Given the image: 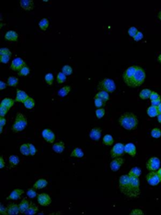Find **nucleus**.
Returning <instances> with one entry per match:
<instances>
[{"label":"nucleus","mask_w":161,"mask_h":215,"mask_svg":"<svg viewBox=\"0 0 161 215\" xmlns=\"http://www.w3.org/2000/svg\"><path fill=\"white\" fill-rule=\"evenodd\" d=\"M140 182L138 177L122 176L119 180V188L121 192L130 199H135L140 195Z\"/></svg>","instance_id":"1"},{"label":"nucleus","mask_w":161,"mask_h":215,"mask_svg":"<svg viewBox=\"0 0 161 215\" xmlns=\"http://www.w3.org/2000/svg\"><path fill=\"white\" fill-rule=\"evenodd\" d=\"M119 124L127 130H135L138 125V119L134 113H124L119 117Z\"/></svg>","instance_id":"2"},{"label":"nucleus","mask_w":161,"mask_h":215,"mask_svg":"<svg viewBox=\"0 0 161 215\" xmlns=\"http://www.w3.org/2000/svg\"><path fill=\"white\" fill-rule=\"evenodd\" d=\"M145 79H146L145 70H144L142 67H137L134 77L130 79V81L126 85L130 87V88H136V87H139L140 85H142L144 83Z\"/></svg>","instance_id":"3"},{"label":"nucleus","mask_w":161,"mask_h":215,"mask_svg":"<svg viewBox=\"0 0 161 215\" xmlns=\"http://www.w3.org/2000/svg\"><path fill=\"white\" fill-rule=\"evenodd\" d=\"M27 124H28L27 118L21 113H18L16 115L14 125L12 126V131L14 133H17L24 130L25 127L27 126Z\"/></svg>","instance_id":"4"},{"label":"nucleus","mask_w":161,"mask_h":215,"mask_svg":"<svg viewBox=\"0 0 161 215\" xmlns=\"http://www.w3.org/2000/svg\"><path fill=\"white\" fill-rule=\"evenodd\" d=\"M98 89L99 91H105L107 92H113L116 90V85H115L114 81L111 79H104L99 82L98 85Z\"/></svg>","instance_id":"5"},{"label":"nucleus","mask_w":161,"mask_h":215,"mask_svg":"<svg viewBox=\"0 0 161 215\" xmlns=\"http://www.w3.org/2000/svg\"><path fill=\"white\" fill-rule=\"evenodd\" d=\"M124 153H125L124 145L123 143H116L111 150V157L112 159H115L120 156H123Z\"/></svg>","instance_id":"6"},{"label":"nucleus","mask_w":161,"mask_h":215,"mask_svg":"<svg viewBox=\"0 0 161 215\" xmlns=\"http://www.w3.org/2000/svg\"><path fill=\"white\" fill-rule=\"evenodd\" d=\"M160 168V160L158 157H151L146 162V169L148 171H158Z\"/></svg>","instance_id":"7"},{"label":"nucleus","mask_w":161,"mask_h":215,"mask_svg":"<svg viewBox=\"0 0 161 215\" xmlns=\"http://www.w3.org/2000/svg\"><path fill=\"white\" fill-rule=\"evenodd\" d=\"M25 66H26L25 61L20 58V57H17V58L13 59V61L11 62L10 68L14 71H20V69H22Z\"/></svg>","instance_id":"8"},{"label":"nucleus","mask_w":161,"mask_h":215,"mask_svg":"<svg viewBox=\"0 0 161 215\" xmlns=\"http://www.w3.org/2000/svg\"><path fill=\"white\" fill-rule=\"evenodd\" d=\"M146 181L149 185H153V187L154 185H158L160 183V180H159L158 174L155 171H152L149 174H147L146 175Z\"/></svg>","instance_id":"9"},{"label":"nucleus","mask_w":161,"mask_h":215,"mask_svg":"<svg viewBox=\"0 0 161 215\" xmlns=\"http://www.w3.org/2000/svg\"><path fill=\"white\" fill-rule=\"evenodd\" d=\"M136 68H137V67L133 66V67H128V68L124 71V73H123V81H124V83H125V84H127V83L129 82V81H130V79L134 77V75H135V71H136Z\"/></svg>","instance_id":"10"},{"label":"nucleus","mask_w":161,"mask_h":215,"mask_svg":"<svg viewBox=\"0 0 161 215\" xmlns=\"http://www.w3.org/2000/svg\"><path fill=\"white\" fill-rule=\"evenodd\" d=\"M37 200H38L39 204L42 206H49L52 202L51 197L48 194H45V193L39 194L37 197Z\"/></svg>","instance_id":"11"},{"label":"nucleus","mask_w":161,"mask_h":215,"mask_svg":"<svg viewBox=\"0 0 161 215\" xmlns=\"http://www.w3.org/2000/svg\"><path fill=\"white\" fill-rule=\"evenodd\" d=\"M42 136H43V138L45 139V141H47V142H49V143H54V139H55L54 133L52 131L51 129H48L43 130Z\"/></svg>","instance_id":"12"},{"label":"nucleus","mask_w":161,"mask_h":215,"mask_svg":"<svg viewBox=\"0 0 161 215\" xmlns=\"http://www.w3.org/2000/svg\"><path fill=\"white\" fill-rule=\"evenodd\" d=\"M123 162H124V159L118 158V157H117V158H115L114 160H112V162H111V164H110L112 171L117 172L120 168L122 167V165L123 164Z\"/></svg>","instance_id":"13"},{"label":"nucleus","mask_w":161,"mask_h":215,"mask_svg":"<svg viewBox=\"0 0 161 215\" xmlns=\"http://www.w3.org/2000/svg\"><path fill=\"white\" fill-rule=\"evenodd\" d=\"M100 135H101V129L100 127H94V129H92L90 133H89V137L91 139H93V141H99L100 138Z\"/></svg>","instance_id":"14"},{"label":"nucleus","mask_w":161,"mask_h":215,"mask_svg":"<svg viewBox=\"0 0 161 215\" xmlns=\"http://www.w3.org/2000/svg\"><path fill=\"white\" fill-rule=\"evenodd\" d=\"M124 150L125 153L129 154L132 157H135L136 154V147L134 143H128L124 146Z\"/></svg>","instance_id":"15"},{"label":"nucleus","mask_w":161,"mask_h":215,"mask_svg":"<svg viewBox=\"0 0 161 215\" xmlns=\"http://www.w3.org/2000/svg\"><path fill=\"white\" fill-rule=\"evenodd\" d=\"M22 194H24V191H23L22 189H20V188H17V189H14L12 192L10 193V195L8 196V200H19L20 196Z\"/></svg>","instance_id":"16"},{"label":"nucleus","mask_w":161,"mask_h":215,"mask_svg":"<svg viewBox=\"0 0 161 215\" xmlns=\"http://www.w3.org/2000/svg\"><path fill=\"white\" fill-rule=\"evenodd\" d=\"M29 98L28 94L26 93L25 91H23L21 90H18L17 91V96H16V102L19 103H24L27 99Z\"/></svg>","instance_id":"17"},{"label":"nucleus","mask_w":161,"mask_h":215,"mask_svg":"<svg viewBox=\"0 0 161 215\" xmlns=\"http://www.w3.org/2000/svg\"><path fill=\"white\" fill-rule=\"evenodd\" d=\"M18 38L19 34L14 31H8L5 34V39L8 41H11V42H16V41H18Z\"/></svg>","instance_id":"18"},{"label":"nucleus","mask_w":161,"mask_h":215,"mask_svg":"<svg viewBox=\"0 0 161 215\" xmlns=\"http://www.w3.org/2000/svg\"><path fill=\"white\" fill-rule=\"evenodd\" d=\"M20 4V7L24 10H31L34 6V3L31 0H21Z\"/></svg>","instance_id":"19"},{"label":"nucleus","mask_w":161,"mask_h":215,"mask_svg":"<svg viewBox=\"0 0 161 215\" xmlns=\"http://www.w3.org/2000/svg\"><path fill=\"white\" fill-rule=\"evenodd\" d=\"M47 180L46 179H39L37 181L34 183L33 185V188L34 189H42V188H44L47 187Z\"/></svg>","instance_id":"20"},{"label":"nucleus","mask_w":161,"mask_h":215,"mask_svg":"<svg viewBox=\"0 0 161 215\" xmlns=\"http://www.w3.org/2000/svg\"><path fill=\"white\" fill-rule=\"evenodd\" d=\"M31 203V202H30L29 200H27L26 199H23V200H21V202L19 204V206H20V211L22 212V213H25V211L28 210L29 207H30Z\"/></svg>","instance_id":"21"},{"label":"nucleus","mask_w":161,"mask_h":215,"mask_svg":"<svg viewBox=\"0 0 161 215\" xmlns=\"http://www.w3.org/2000/svg\"><path fill=\"white\" fill-rule=\"evenodd\" d=\"M7 211L8 214L10 215H14V214H18L20 211V206L17 204H10L8 208H7Z\"/></svg>","instance_id":"22"},{"label":"nucleus","mask_w":161,"mask_h":215,"mask_svg":"<svg viewBox=\"0 0 161 215\" xmlns=\"http://www.w3.org/2000/svg\"><path fill=\"white\" fill-rule=\"evenodd\" d=\"M53 150L56 153H62L65 150V143L63 141H59L56 142L54 146H53Z\"/></svg>","instance_id":"23"},{"label":"nucleus","mask_w":161,"mask_h":215,"mask_svg":"<svg viewBox=\"0 0 161 215\" xmlns=\"http://www.w3.org/2000/svg\"><path fill=\"white\" fill-rule=\"evenodd\" d=\"M13 105H14V100H12V99H10V98H5L1 102V104H0V106L7 107L8 109H10Z\"/></svg>","instance_id":"24"},{"label":"nucleus","mask_w":161,"mask_h":215,"mask_svg":"<svg viewBox=\"0 0 161 215\" xmlns=\"http://www.w3.org/2000/svg\"><path fill=\"white\" fill-rule=\"evenodd\" d=\"M95 98H100V99H102L103 101H109V99H110V95H109V92L105 91H99V92L96 94Z\"/></svg>","instance_id":"25"},{"label":"nucleus","mask_w":161,"mask_h":215,"mask_svg":"<svg viewBox=\"0 0 161 215\" xmlns=\"http://www.w3.org/2000/svg\"><path fill=\"white\" fill-rule=\"evenodd\" d=\"M147 115L150 117H158V115H159L158 107H155L153 105H151L150 107H148V109H147Z\"/></svg>","instance_id":"26"},{"label":"nucleus","mask_w":161,"mask_h":215,"mask_svg":"<svg viewBox=\"0 0 161 215\" xmlns=\"http://www.w3.org/2000/svg\"><path fill=\"white\" fill-rule=\"evenodd\" d=\"M142 174V170L140 169L139 167H134L133 169L130 170L128 176L131 177H139Z\"/></svg>","instance_id":"27"},{"label":"nucleus","mask_w":161,"mask_h":215,"mask_svg":"<svg viewBox=\"0 0 161 215\" xmlns=\"http://www.w3.org/2000/svg\"><path fill=\"white\" fill-rule=\"evenodd\" d=\"M70 90H71V87L70 86H66V87H63L62 89H60L57 92V95L59 97H66L69 92H70Z\"/></svg>","instance_id":"28"},{"label":"nucleus","mask_w":161,"mask_h":215,"mask_svg":"<svg viewBox=\"0 0 161 215\" xmlns=\"http://www.w3.org/2000/svg\"><path fill=\"white\" fill-rule=\"evenodd\" d=\"M38 211V206H36L34 203H31L30 207H29L28 210L25 211V214H29V215H33V214H36Z\"/></svg>","instance_id":"29"},{"label":"nucleus","mask_w":161,"mask_h":215,"mask_svg":"<svg viewBox=\"0 0 161 215\" xmlns=\"http://www.w3.org/2000/svg\"><path fill=\"white\" fill-rule=\"evenodd\" d=\"M71 157H76V158H82L84 156V152L83 150L80 148H76L73 150V152H71Z\"/></svg>","instance_id":"30"},{"label":"nucleus","mask_w":161,"mask_h":215,"mask_svg":"<svg viewBox=\"0 0 161 215\" xmlns=\"http://www.w3.org/2000/svg\"><path fill=\"white\" fill-rule=\"evenodd\" d=\"M23 104H24V106L27 108V109H32L34 107V105H35V102H34L33 98L31 97H29L27 100L23 103Z\"/></svg>","instance_id":"31"},{"label":"nucleus","mask_w":161,"mask_h":215,"mask_svg":"<svg viewBox=\"0 0 161 215\" xmlns=\"http://www.w3.org/2000/svg\"><path fill=\"white\" fill-rule=\"evenodd\" d=\"M151 92H152V91H151L150 90H149V89H144L143 91H141L139 96H140L141 99H143V100H146V99L150 98Z\"/></svg>","instance_id":"32"},{"label":"nucleus","mask_w":161,"mask_h":215,"mask_svg":"<svg viewBox=\"0 0 161 215\" xmlns=\"http://www.w3.org/2000/svg\"><path fill=\"white\" fill-rule=\"evenodd\" d=\"M102 141H103V143H104V145H106V146H111V145L113 144V138L111 135L107 134L103 137Z\"/></svg>","instance_id":"33"},{"label":"nucleus","mask_w":161,"mask_h":215,"mask_svg":"<svg viewBox=\"0 0 161 215\" xmlns=\"http://www.w3.org/2000/svg\"><path fill=\"white\" fill-rule=\"evenodd\" d=\"M20 152L23 154V155H25V156H29V155H31V152H30V148H29V144H22L21 146H20Z\"/></svg>","instance_id":"34"},{"label":"nucleus","mask_w":161,"mask_h":215,"mask_svg":"<svg viewBox=\"0 0 161 215\" xmlns=\"http://www.w3.org/2000/svg\"><path fill=\"white\" fill-rule=\"evenodd\" d=\"M39 27L42 31H46L47 28L49 27V20L47 19H43L41 21L39 22Z\"/></svg>","instance_id":"35"},{"label":"nucleus","mask_w":161,"mask_h":215,"mask_svg":"<svg viewBox=\"0 0 161 215\" xmlns=\"http://www.w3.org/2000/svg\"><path fill=\"white\" fill-rule=\"evenodd\" d=\"M7 84L10 87H17V85L19 84V79H17L16 77H9L8 79V82Z\"/></svg>","instance_id":"36"},{"label":"nucleus","mask_w":161,"mask_h":215,"mask_svg":"<svg viewBox=\"0 0 161 215\" xmlns=\"http://www.w3.org/2000/svg\"><path fill=\"white\" fill-rule=\"evenodd\" d=\"M20 162V158L16 155H11L9 157V164L11 166H16L18 165Z\"/></svg>","instance_id":"37"},{"label":"nucleus","mask_w":161,"mask_h":215,"mask_svg":"<svg viewBox=\"0 0 161 215\" xmlns=\"http://www.w3.org/2000/svg\"><path fill=\"white\" fill-rule=\"evenodd\" d=\"M151 136L154 138H159L161 137V129L158 127H155L151 130Z\"/></svg>","instance_id":"38"},{"label":"nucleus","mask_w":161,"mask_h":215,"mask_svg":"<svg viewBox=\"0 0 161 215\" xmlns=\"http://www.w3.org/2000/svg\"><path fill=\"white\" fill-rule=\"evenodd\" d=\"M56 80H57V83H64L66 82V76L63 73V72H59L57 74V78H56Z\"/></svg>","instance_id":"39"},{"label":"nucleus","mask_w":161,"mask_h":215,"mask_svg":"<svg viewBox=\"0 0 161 215\" xmlns=\"http://www.w3.org/2000/svg\"><path fill=\"white\" fill-rule=\"evenodd\" d=\"M94 103H95V106L98 107V108H101L105 105L106 102L103 101L102 99H100V98H94Z\"/></svg>","instance_id":"40"},{"label":"nucleus","mask_w":161,"mask_h":215,"mask_svg":"<svg viewBox=\"0 0 161 215\" xmlns=\"http://www.w3.org/2000/svg\"><path fill=\"white\" fill-rule=\"evenodd\" d=\"M62 72L64 73L66 76H70V75L73 73V69L70 66H64L62 68Z\"/></svg>","instance_id":"41"},{"label":"nucleus","mask_w":161,"mask_h":215,"mask_svg":"<svg viewBox=\"0 0 161 215\" xmlns=\"http://www.w3.org/2000/svg\"><path fill=\"white\" fill-rule=\"evenodd\" d=\"M44 79H45V82L47 83L48 85H52L53 84V82H54V75L52 74V73H48V74H46L45 75V78H44Z\"/></svg>","instance_id":"42"},{"label":"nucleus","mask_w":161,"mask_h":215,"mask_svg":"<svg viewBox=\"0 0 161 215\" xmlns=\"http://www.w3.org/2000/svg\"><path fill=\"white\" fill-rule=\"evenodd\" d=\"M30 68H29L28 67H24L22 69H20V70L18 72L19 73V76H22V77H24V76H27V75H29L30 74Z\"/></svg>","instance_id":"43"},{"label":"nucleus","mask_w":161,"mask_h":215,"mask_svg":"<svg viewBox=\"0 0 161 215\" xmlns=\"http://www.w3.org/2000/svg\"><path fill=\"white\" fill-rule=\"evenodd\" d=\"M104 115H105V109L104 108H99V109L96 110V117H97V118L100 119V118H102L103 117H104Z\"/></svg>","instance_id":"44"},{"label":"nucleus","mask_w":161,"mask_h":215,"mask_svg":"<svg viewBox=\"0 0 161 215\" xmlns=\"http://www.w3.org/2000/svg\"><path fill=\"white\" fill-rule=\"evenodd\" d=\"M137 32H138V31H137V29L135 27H131L129 30H128V34H129L131 37H133V38L136 35Z\"/></svg>","instance_id":"45"},{"label":"nucleus","mask_w":161,"mask_h":215,"mask_svg":"<svg viewBox=\"0 0 161 215\" xmlns=\"http://www.w3.org/2000/svg\"><path fill=\"white\" fill-rule=\"evenodd\" d=\"M27 196H28L29 197H31V199H33V197H36L38 195H37L36 191L34 190V189H29V190L27 191Z\"/></svg>","instance_id":"46"},{"label":"nucleus","mask_w":161,"mask_h":215,"mask_svg":"<svg viewBox=\"0 0 161 215\" xmlns=\"http://www.w3.org/2000/svg\"><path fill=\"white\" fill-rule=\"evenodd\" d=\"M150 100L151 101H157V100H160V96L158 92L156 91H152L151 95H150Z\"/></svg>","instance_id":"47"},{"label":"nucleus","mask_w":161,"mask_h":215,"mask_svg":"<svg viewBox=\"0 0 161 215\" xmlns=\"http://www.w3.org/2000/svg\"><path fill=\"white\" fill-rule=\"evenodd\" d=\"M0 56H11V52L8 48H1L0 49Z\"/></svg>","instance_id":"48"},{"label":"nucleus","mask_w":161,"mask_h":215,"mask_svg":"<svg viewBox=\"0 0 161 215\" xmlns=\"http://www.w3.org/2000/svg\"><path fill=\"white\" fill-rule=\"evenodd\" d=\"M10 59V56H0V62L3 64H7Z\"/></svg>","instance_id":"49"},{"label":"nucleus","mask_w":161,"mask_h":215,"mask_svg":"<svg viewBox=\"0 0 161 215\" xmlns=\"http://www.w3.org/2000/svg\"><path fill=\"white\" fill-rule=\"evenodd\" d=\"M29 148H30V152H31V156L35 155V154L37 153V150H36L35 147H34V145H33V144H31V143L29 144Z\"/></svg>","instance_id":"50"},{"label":"nucleus","mask_w":161,"mask_h":215,"mask_svg":"<svg viewBox=\"0 0 161 215\" xmlns=\"http://www.w3.org/2000/svg\"><path fill=\"white\" fill-rule=\"evenodd\" d=\"M130 214L131 215H143L144 214V211L142 210H139V209H135V210L131 211Z\"/></svg>","instance_id":"51"},{"label":"nucleus","mask_w":161,"mask_h":215,"mask_svg":"<svg viewBox=\"0 0 161 215\" xmlns=\"http://www.w3.org/2000/svg\"><path fill=\"white\" fill-rule=\"evenodd\" d=\"M143 37H144L143 33H142L141 32H138L136 35L134 37V40L135 41V42H139L140 40H142V39H143Z\"/></svg>","instance_id":"52"},{"label":"nucleus","mask_w":161,"mask_h":215,"mask_svg":"<svg viewBox=\"0 0 161 215\" xmlns=\"http://www.w3.org/2000/svg\"><path fill=\"white\" fill-rule=\"evenodd\" d=\"M7 123V120H6L3 117H0V133H2L3 130V126H5V124Z\"/></svg>","instance_id":"53"},{"label":"nucleus","mask_w":161,"mask_h":215,"mask_svg":"<svg viewBox=\"0 0 161 215\" xmlns=\"http://www.w3.org/2000/svg\"><path fill=\"white\" fill-rule=\"evenodd\" d=\"M160 103H161V99L160 100H157V101H151V104L155 107H158Z\"/></svg>","instance_id":"54"},{"label":"nucleus","mask_w":161,"mask_h":215,"mask_svg":"<svg viewBox=\"0 0 161 215\" xmlns=\"http://www.w3.org/2000/svg\"><path fill=\"white\" fill-rule=\"evenodd\" d=\"M0 209H1V211H0V213H1L2 215H5L7 214L8 211H7V209H5V207L1 204V206H0Z\"/></svg>","instance_id":"55"},{"label":"nucleus","mask_w":161,"mask_h":215,"mask_svg":"<svg viewBox=\"0 0 161 215\" xmlns=\"http://www.w3.org/2000/svg\"><path fill=\"white\" fill-rule=\"evenodd\" d=\"M5 166V162H4V159H3V156L0 157V168H4Z\"/></svg>","instance_id":"56"},{"label":"nucleus","mask_w":161,"mask_h":215,"mask_svg":"<svg viewBox=\"0 0 161 215\" xmlns=\"http://www.w3.org/2000/svg\"><path fill=\"white\" fill-rule=\"evenodd\" d=\"M0 85H1V86H0V90H4L6 87H7V84H6L4 81H2V80H1V83H0Z\"/></svg>","instance_id":"57"},{"label":"nucleus","mask_w":161,"mask_h":215,"mask_svg":"<svg viewBox=\"0 0 161 215\" xmlns=\"http://www.w3.org/2000/svg\"><path fill=\"white\" fill-rule=\"evenodd\" d=\"M157 174H158V176L159 177V180H160V182H161V168H159V169L157 171Z\"/></svg>","instance_id":"58"},{"label":"nucleus","mask_w":161,"mask_h":215,"mask_svg":"<svg viewBox=\"0 0 161 215\" xmlns=\"http://www.w3.org/2000/svg\"><path fill=\"white\" fill-rule=\"evenodd\" d=\"M158 122L161 124V114H159L158 115Z\"/></svg>","instance_id":"59"},{"label":"nucleus","mask_w":161,"mask_h":215,"mask_svg":"<svg viewBox=\"0 0 161 215\" xmlns=\"http://www.w3.org/2000/svg\"><path fill=\"white\" fill-rule=\"evenodd\" d=\"M158 18L161 20V10L158 12Z\"/></svg>","instance_id":"60"},{"label":"nucleus","mask_w":161,"mask_h":215,"mask_svg":"<svg viewBox=\"0 0 161 215\" xmlns=\"http://www.w3.org/2000/svg\"><path fill=\"white\" fill-rule=\"evenodd\" d=\"M158 61L159 63H161V54L158 56Z\"/></svg>","instance_id":"61"},{"label":"nucleus","mask_w":161,"mask_h":215,"mask_svg":"<svg viewBox=\"0 0 161 215\" xmlns=\"http://www.w3.org/2000/svg\"><path fill=\"white\" fill-rule=\"evenodd\" d=\"M158 113H159V114H161V103L159 104V106L158 107Z\"/></svg>","instance_id":"62"}]
</instances>
